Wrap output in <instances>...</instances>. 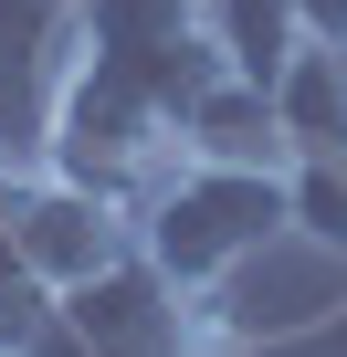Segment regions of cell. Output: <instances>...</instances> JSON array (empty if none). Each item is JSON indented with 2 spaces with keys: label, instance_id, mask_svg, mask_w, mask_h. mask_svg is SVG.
<instances>
[{
  "label": "cell",
  "instance_id": "6da1fadb",
  "mask_svg": "<svg viewBox=\"0 0 347 357\" xmlns=\"http://www.w3.org/2000/svg\"><path fill=\"white\" fill-rule=\"evenodd\" d=\"M295 221L284 200V168H232V158H179L137 200V252L179 284V294H211L242 252H263L274 231Z\"/></svg>",
  "mask_w": 347,
  "mask_h": 357
},
{
  "label": "cell",
  "instance_id": "7a4b0ae2",
  "mask_svg": "<svg viewBox=\"0 0 347 357\" xmlns=\"http://www.w3.org/2000/svg\"><path fill=\"white\" fill-rule=\"evenodd\" d=\"M43 168H64V178H84V190H105V200H126V211H137L158 178L179 168V116H168L147 84H126L116 63L74 53V63H64V84H53Z\"/></svg>",
  "mask_w": 347,
  "mask_h": 357
},
{
  "label": "cell",
  "instance_id": "3957f363",
  "mask_svg": "<svg viewBox=\"0 0 347 357\" xmlns=\"http://www.w3.org/2000/svg\"><path fill=\"white\" fill-rule=\"evenodd\" d=\"M190 315H200V336L221 347V357H263V347H295V336H326L337 315H347V252H326V242H305L295 221L263 242V252H242L211 294H190Z\"/></svg>",
  "mask_w": 347,
  "mask_h": 357
},
{
  "label": "cell",
  "instance_id": "277c9868",
  "mask_svg": "<svg viewBox=\"0 0 347 357\" xmlns=\"http://www.w3.org/2000/svg\"><path fill=\"white\" fill-rule=\"evenodd\" d=\"M74 53L147 84L168 116H190V95L232 74V43L211 32L200 0H74Z\"/></svg>",
  "mask_w": 347,
  "mask_h": 357
},
{
  "label": "cell",
  "instance_id": "5b68a950",
  "mask_svg": "<svg viewBox=\"0 0 347 357\" xmlns=\"http://www.w3.org/2000/svg\"><path fill=\"white\" fill-rule=\"evenodd\" d=\"M0 221H11V242H22V263L53 284V294H74L84 273H105L116 252H137V211L126 200H105V190H84V178H64V168H0Z\"/></svg>",
  "mask_w": 347,
  "mask_h": 357
},
{
  "label": "cell",
  "instance_id": "8992f818",
  "mask_svg": "<svg viewBox=\"0 0 347 357\" xmlns=\"http://www.w3.org/2000/svg\"><path fill=\"white\" fill-rule=\"evenodd\" d=\"M64 305V326L95 347V357H179L190 336H200V315H190V294L168 284L147 252H116L105 273H84L74 294H53Z\"/></svg>",
  "mask_w": 347,
  "mask_h": 357
},
{
  "label": "cell",
  "instance_id": "52a82bcc",
  "mask_svg": "<svg viewBox=\"0 0 347 357\" xmlns=\"http://www.w3.org/2000/svg\"><path fill=\"white\" fill-rule=\"evenodd\" d=\"M74 63V0H0V168H32Z\"/></svg>",
  "mask_w": 347,
  "mask_h": 357
},
{
  "label": "cell",
  "instance_id": "ba28073f",
  "mask_svg": "<svg viewBox=\"0 0 347 357\" xmlns=\"http://www.w3.org/2000/svg\"><path fill=\"white\" fill-rule=\"evenodd\" d=\"M179 158H232V168H284L295 147H284V126H274V84H253L242 63H232L221 84H200V95H190V116H179Z\"/></svg>",
  "mask_w": 347,
  "mask_h": 357
},
{
  "label": "cell",
  "instance_id": "9c48e42d",
  "mask_svg": "<svg viewBox=\"0 0 347 357\" xmlns=\"http://www.w3.org/2000/svg\"><path fill=\"white\" fill-rule=\"evenodd\" d=\"M274 126H284V147H295V158L347 147V53L295 43V53H284V74H274Z\"/></svg>",
  "mask_w": 347,
  "mask_h": 357
},
{
  "label": "cell",
  "instance_id": "30bf717a",
  "mask_svg": "<svg viewBox=\"0 0 347 357\" xmlns=\"http://www.w3.org/2000/svg\"><path fill=\"white\" fill-rule=\"evenodd\" d=\"M200 11H211V32L232 43V63H242L253 84H274L284 53L305 43V32H295V0H200Z\"/></svg>",
  "mask_w": 347,
  "mask_h": 357
},
{
  "label": "cell",
  "instance_id": "8fae6325",
  "mask_svg": "<svg viewBox=\"0 0 347 357\" xmlns=\"http://www.w3.org/2000/svg\"><path fill=\"white\" fill-rule=\"evenodd\" d=\"M284 200H295V231H305V242L347 252V147H326V158H284Z\"/></svg>",
  "mask_w": 347,
  "mask_h": 357
},
{
  "label": "cell",
  "instance_id": "7c38bea8",
  "mask_svg": "<svg viewBox=\"0 0 347 357\" xmlns=\"http://www.w3.org/2000/svg\"><path fill=\"white\" fill-rule=\"evenodd\" d=\"M53 315V284L22 263V242H11V221H0V347H22L32 326Z\"/></svg>",
  "mask_w": 347,
  "mask_h": 357
},
{
  "label": "cell",
  "instance_id": "4fadbf2b",
  "mask_svg": "<svg viewBox=\"0 0 347 357\" xmlns=\"http://www.w3.org/2000/svg\"><path fill=\"white\" fill-rule=\"evenodd\" d=\"M0 357H95V347H84V336L64 326V305H53V315H43V326H32L22 347H0Z\"/></svg>",
  "mask_w": 347,
  "mask_h": 357
},
{
  "label": "cell",
  "instance_id": "5bb4252c",
  "mask_svg": "<svg viewBox=\"0 0 347 357\" xmlns=\"http://www.w3.org/2000/svg\"><path fill=\"white\" fill-rule=\"evenodd\" d=\"M295 32L326 43V53H347V0H295Z\"/></svg>",
  "mask_w": 347,
  "mask_h": 357
},
{
  "label": "cell",
  "instance_id": "9a60e30c",
  "mask_svg": "<svg viewBox=\"0 0 347 357\" xmlns=\"http://www.w3.org/2000/svg\"><path fill=\"white\" fill-rule=\"evenodd\" d=\"M179 357H221V347H211V336H190V347H179Z\"/></svg>",
  "mask_w": 347,
  "mask_h": 357
}]
</instances>
